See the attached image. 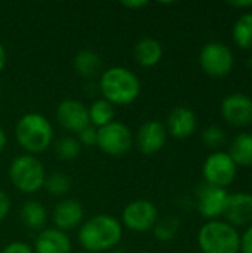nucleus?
<instances>
[{
    "label": "nucleus",
    "instance_id": "obj_1",
    "mask_svg": "<svg viewBox=\"0 0 252 253\" xmlns=\"http://www.w3.org/2000/svg\"><path fill=\"white\" fill-rule=\"evenodd\" d=\"M123 227L111 215L100 213L86 219L79 228V243L86 252L101 253L113 249L122 240Z\"/></svg>",
    "mask_w": 252,
    "mask_h": 253
},
{
    "label": "nucleus",
    "instance_id": "obj_2",
    "mask_svg": "<svg viewBox=\"0 0 252 253\" xmlns=\"http://www.w3.org/2000/svg\"><path fill=\"white\" fill-rule=\"evenodd\" d=\"M100 92L102 99L111 105H129L137 101L141 93V82L138 76L126 67H110L100 76Z\"/></svg>",
    "mask_w": 252,
    "mask_h": 253
},
{
    "label": "nucleus",
    "instance_id": "obj_3",
    "mask_svg": "<svg viewBox=\"0 0 252 253\" xmlns=\"http://www.w3.org/2000/svg\"><path fill=\"white\" fill-rule=\"evenodd\" d=\"M15 138L27 154H40L50 147L53 141V127L43 114L27 113L16 123Z\"/></svg>",
    "mask_w": 252,
    "mask_h": 253
},
{
    "label": "nucleus",
    "instance_id": "obj_4",
    "mask_svg": "<svg viewBox=\"0 0 252 253\" xmlns=\"http://www.w3.org/2000/svg\"><path fill=\"white\" fill-rule=\"evenodd\" d=\"M202 253H239L241 234L226 221H208L198 233Z\"/></svg>",
    "mask_w": 252,
    "mask_h": 253
},
{
    "label": "nucleus",
    "instance_id": "obj_5",
    "mask_svg": "<svg viewBox=\"0 0 252 253\" xmlns=\"http://www.w3.org/2000/svg\"><path fill=\"white\" fill-rule=\"evenodd\" d=\"M9 179L18 191L24 194H34L43 188L46 172L36 156L21 154L15 157L9 166Z\"/></svg>",
    "mask_w": 252,
    "mask_h": 253
},
{
    "label": "nucleus",
    "instance_id": "obj_6",
    "mask_svg": "<svg viewBox=\"0 0 252 253\" xmlns=\"http://www.w3.org/2000/svg\"><path fill=\"white\" fill-rule=\"evenodd\" d=\"M132 144V132L122 122L114 120L107 126L97 129V145L107 156L122 157L129 153Z\"/></svg>",
    "mask_w": 252,
    "mask_h": 253
},
{
    "label": "nucleus",
    "instance_id": "obj_7",
    "mask_svg": "<svg viewBox=\"0 0 252 253\" xmlns=\"http://www.w3.org/2000/svg\"><path fill=\"white\" fill-rule=\"evenodd\" d=\"M202 70L211 77H226L235 67V55L232 49L221 42H209L203 44L199 53Z\"/></svg>",
    "mask_w": 252,
    "mask_h": 253
},
{
    "label": "nucleus",
    "instance_id": "obj_8",
    "mask_svg": "<svg viewBox=\"0 0 252 253\" xmlns=\"http://www.w3.org/2000/svg\"><path fill=\"white\" fill-rule=\"evenodd\" d=\"M159 221L157 208L147 199L129 202L122 212V227L135 233H146L154 228Z\"/></svg>",
    "mask_w": 252,
    "mask_h": 253
},
{
    "label": "nucleus",
    "instance_id": "obj_9",
    "mask_svg": "<svg viewBox=\"0 0 252 253\" xmlns=\"http://www.w3.org/2000/svg\"><path fill=\"white\" fill-rule=\"evenodd\" d=\"M202 173L205 178V184L215 185L220 188H226L233 184L238 173V166L224 151H215L209 154L202 166Z\"/></svg>",
    "mask_w": 252,
    "mask_h": 253
},
{
    "label": "nucleus",
    "instance_id": "obj_10",
    "mask_svg": "<svg viewBox=\"0 0 252 253\" xmlns=\"http://www.w3.org/2000/svg\"><path fill=\"white\" fill-rule=\"evenodd\" d=\"M229 193L226 188L203 184L198 190V211L208 221L218 219L226 209Z\"/></svg>",
    "mask_w": 252,
    "mask_h": 253
},
{
    "label": "nucleus",
    "instance_id": "obj_11",
    "mask_svg": "<svg viewBox=\"0 0 252 253\" xmlns=\"http://www.w3.org/2000/svg\"><path fill=\"white\" fill-rule=\"evenodd\" d=\"M56 120L67 132L79 133L85 127H88L89 116H88V107H85L77 99H64L58 104L55 111Z\"/></svg>",
    "mask_w": 252,
    "mask_h": 253
},
{
    "label": "nucleus",
    "instance_id": "obj_12",
    "mask_svg": "<svg viewBox=\"0 0 252 253\" xmlns=\"http://www.w3.org/2000/svg\"><path fill=\"white\" fill-rule=\"evenodd\" d=\"M166 139H168V132L165 125L157 120H149L138 127L135 142L141 154L153 156L157 154L165 147Z\"/></svg>",
    "mask_w": 252,
    "mask_h": 253
},
{
    "label": "nucleus",
    "instance_id": "obj_13",
    "mask_svg": "<svg viewBox=\"0 0 252 253\" xmlns=\"http://www.w3.org/2000/svg\"><path fill=\"white\" fill-rule=\"evenodd\" d=\"M223 119L236 127H244L252 123V99L244 93L227 95L221 102Z\"/></svg>",
    "mask_w": 252,
    "mask_h": 253
},
{
    "label": "nucleus",
    "instance_id": "obj_14",
    "mask_svg": "<svg viewBox=\"0 0 252 253\" xmlns=\"http://www.w3.org/2000/svg\"><path fill=\"white\" fill-rule=\"evenodd\" d=\"M85 211L79 200L76 199H64L59 203H56L53 212H52V222L53 228L59 231H71L76 230L83 224Z\"/></svg>",
    "mask_w": 252,
    "mask_h": 253
},
{
    "label": "nucleus",
    "instance_id": "obj_15",
    "mask_svg": "<svg viewBox=\"0 0 252 253\" xmlns=\"http://www.w3.org/2000/svg\"><path fill=\"white\" fill-rule=\"evenodd\" d=\"M226 222L236 227L252 225V194L250 193H235L229 194L227 205L224 209Z\"/></svg>",
    "mask_w": 252,
    "mask_h": 253
},
{
    "label": "nucleus",
    "instance_id": "obj_16",
    "mask_svg": "<svg viewBox=\"0 0 252 253\" xmlns=\"http://www.w3.org/2000/svg\"><path fill=\"white\" fill-rule=\"evenodd\" d=\"M165 127L171 136L177 139H186L192 136L198 127L196 114L187 107H175L168 114Z\"/></svg>",
    "mask_w": 252,
    "mask_h": 253
},
{
    "label": "nucleus",
    "instance_id": "obj_17",
    "mask_svg": "<svg viewBox=\"0 0 252 253\" xmlns=\"http://www.w3.org/2000/svg\"><path fill=\"white\" fill-rule=\"evenodd\" d=\"M34 253H71V240L67 233L56 228H45L34 242Z\"/></svg>",
    "mask_w": 252,
    "mask_h": 253
},
{
    "label": "nucleus",
    "instance_id": "obj_18",
    "mask_svg": "<svg viewBox=\"0 0 252 253\" xmlns=\"http://www.w3.org/2000/svg\"><path fill=\"white\" fill-rule=\"evenodd\" d=\"M163 56V47L159 40L153 37H143L134 46V58L140 67L151 68L160 62Z\"/></svg>",
    "mask_w": 252,
    "mask_h": 253
},
{
    "label": "nucleus",
    "instance_id": "obj_19",
    "mask_svg": "<svg viewBox=\"0 0 252 253\" xmlns=\"http://www.w3.org/2000/svg\"><path fill=\"white\" fill-rule=\"evenodd\" d=\"M19 218H21V222L24 224V227H27L28 230L43 231L45 225L48 222V211L40 202L30 200L21 206Z\"/></svg>",
    "mask_w": 252,
    "mask_h": 253
},
{
    "label": "nucleus",
    "instance_id": "obj_20",
    "mask_svg": "<svg viewBox=\"0 0 252 253\" xmlns=\"http://www.w3.org/2000/svg\"><path fill=\"white\" fill-rule=\"evenodd\" d=\"M76 73L83 79H94L100 74L102 68V61L100 55L91 49H82L76 53L73 61Z\"/></svg>",
    "mask_w": 252,
    "mask_h": 253
},
{
    "label": "nucleus",
    "instance_id": "obj_21",
    "mask_svg": "<svg viewBox=\"0 0 252 253\" xmlns=\"http://www.w3.org/2000/svg\"><path fill=\"white\" fill-rule=\"evenodd\" d=\"M229 156L236 163V166H252V133L244 132L235 136Z\"/></svg>",
    "mask_w": 252,
    "mask_h": 253
},
{
    "label": "nucleus",
    "instance_id": "obj_22",
    "mask_svg": "<svg viewBox=\"0 0 252 253\" xmlns=\"http://www.w3.org/2000/svg\"><path fill=\"white\" fill-rule=\"evenodd\" d=\"M88 116H89V123L95 129L104 127L108 123L114 122V105H111L105 99H97L91 104L88 108Z\"/></svg>",
    "mask_w": 252,
    "mask_h": 253
},
{
    "label": "nucleus",
    "instance_id": "obj_23",
    "mask_svg": "<svg viewBox=\"0 0 252 253\" xmlns=\"http://www.w3.org/2000/svg\"><path fill=\"white\" fill-rule=\"evenodd\" d=\"M235 43L242 49H252V12L241 15L232 28Z\"/></svg>",
    "mask_w": 252,
    "mask_h": 253
},
{
    "label": "nucleus",
    "instance_id": "obj_24",
    "mask_svg": "<svg viewBox=\"0 0 252 253\" xmlns=\"http://www.w3.org/2000/svg\"><path fill=\"white\" fill-rule=\"evenodd\" d=\"M71 185H73V181H71V178L67 173H64V172H55V173L46 176V181H45L43 188L50 196L61 197V196H65L70 191Z\"/></svg>",
    "mask_w": 252,
    "mask_h": 253
},
{
    "label": "nucleus",
    "instance_id": "obj_25",
    "mask_svg": "<svg viewBox=\"0 0 252 253\" xmlns=\"http://www.w3.org/2000/svg\"><path fill=\"white\" fill-rule=\"evenodd\" d=\"M180 227H181V222L178 218L168 216V218H163V219L156 222L153 233L159 242H172L177 237Z\"/></svg>",
    "mask_w": 252,
    "mask_h": 253
},
{
    "label": "nucleus",
    "instance_id": "obj_26",
    "mask_svg": "<svg viewBox=\"0 0 252 253\" xmlns=\"http://www.w3.org/2000/svg\"><path fill=\"white\" fill-rule=\"evenodd\" d=\"M80 151H82V145L74 136H64L55 142V153L56 157L61 160L65 162L76 160L80 156Z\"/></svg>",
    "mask_w": 252,
    "mask_h": 253
},
{
    "label": "nucleus",
    "instance_id": "obj_27",
    "mask_svg": "<svg viewBox=\"0 0 252 253\" xmlns=\"http://www.w3.org/2000/svg\"><path fill=\"white\" fill-rule=\"evenodd\" d=\"M202 141L206 147L209 148H217L220 147L224 141H226V133L220 126H208L203 132H202Z\"/></svg>",
    "mask_w": 252,
    "mask_h": 253
},
{
    "label": "nucleus",
    "instance_id": "obj_28",
    "mask_svg": "<svg viewBox=\"0 0 252 253\" xmlns=\"http://www.w3.org/2000/svg\"><path fill=\"white\" fill-rule=\"evenodd\" d=\"M77 141L80 142V145L83 147H94L97 145V129L94 126H88L85 127L82 132L77 133Z\"/></svg>",
    "mask_w": 252,
    "mask_h": 253
},
{
    "label": "nucleus",
    "instance_id": "obj_29",
    "mask_svg": "<svg viewBox=\"0 0 252 253\" xmlns=\"http://www.w3.org/2000/svg\"><path fill=\"white\" fill-rule=\"evenodd\" d=\"M0 253H34V251L27 243L13 242V243H9L7 246H4Z\"/></svg>",
    "mask_w": 252,
    "mask_h": 253
},
{
    "label": "nucleus",
    "instance_id": "obj_30",
    "mask_svg": "<svg viewBox=\"0 0 252 253\" xmlns=\"http://www.w3.org/2000/svg\"><path fill=\"white\" fill-rule=\"evenodd\" d=\"M239 252L252 253V225L247 227L244 234H241V248Z\"/></svg>",
    "mask_w": 252,
    "mask_h": 253
},
{
    "label": "nucleus",
    "instance_id": "obj_31",
    "mask_svg": "<svg viewBox=\"0 0 252 253\" xmlns=\"http://www.w3.org/2000/svg\"><path fill=\"white\" fill-rule=\"evenodd\" d=\"M9 212H10V199L3 190H0V222L7 216Z\"/></svg>",
    "mask_w": 252,
    "mask_h": 253
},
{
    "label": "nucleus",
    "instance_id": "obj_32",
    "mask_svg": "<svg viewBox=\"0 0 252 253\" xmlns=\"http://www.w3.org/2000/svg\"><path fill=\"white\" fill-rule=\"evenodd\" d=\"M229 4L232 6V7H245V9H248V7H252V0H239V1H229Z\"/></svg>",
    "mask_w": 252,
    "mask_h": 253
},
{
    "label": "nucleus",
    "instance_id": "obj_33",
    "mask_svg": "<svg viewBox=\"0 0 252 253\" xmlns=\"http://www.w3.org/2000/svg\"><path fill=\"white\" fill-rule=\"evenodd\" d=\"M122 4L125 7H129V9H140V7H144L147 4V1H144V0H140V1H123Z\"/></svg>",
    "mask_w": 252,
    "mask_h": 253
},
{
    "label": "nucleus",
    "instance_id": "obj_34",
    "mask_svg": "<svg viewBox=\"0 0 252 253\" xmlns=\"http://www.w3.org/2000/svg\"><path fill=\"white\" fill-rule=\"evenodd\" d=\"M4 65H6V50H4V46L0 42V73L3 71Z\"/></svg>",
    "mask_w": 252,
    "mask_h": 253
},
{
    "label": "nucleus",
    "instance_id": "obj_35",
    "mask_svg": "<svg viewBox=\"0 0 252 253\" xmlns=\"http://www.w3.org/2000/svg\"><path fill=\"white\" fill-rule=\"evenodd\" d=\"M6 144H7V136H6V132L3 130V127L0 126V154L4 150Z\"/></svg>",
    "mask_w": 252,
    "mask_h": 253
},
{
    "label": "nucleus",
    "instance_id": "obj_36",
    "mask_svg": "<svg viewBox=\"0 0 252 253\" xmlns=\"http://www.w3.org/2000/svg\"><path fill=\"white\" fill-rule=\"evenodd\" d=\"M0 95H1V86H0Z\"/></svg>",
    "mask_w": 252,
    "mask_h": 253
},
{
    "label": "nucleus",
    "instance_id": "obj_37",
    "mask_svg": "<svg viewBox=\"0 0 252 253\" xmlns=\"http://www.w3.org/2000/svg\"><path fill=\"white\" fill-rule=\"evenodd\" d=\"M141 253H149V252H141Z\"/></svg>",
    "mask_w": 252,
    "mask_h": 253
},
{
    "label": "nucleus",
    "instance_id": "obj_38",
    "mask_svg": "<svg viewBox=\"0 0 252 253\" xmlns=\"http://www.w3.org/2000/svg\"><path fill=\"white\" fill-rule=\"evenodd\" d=\"M77 253H83V252H77Z\"/></svg>",
    "mask_w": 252,
    "mask_h": 253
}]
</instances>
